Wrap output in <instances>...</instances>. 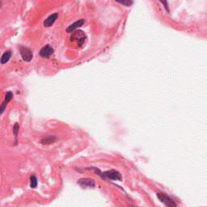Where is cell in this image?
I'll return each mask as SVG.
<instances>
[{
	"label": "cell",
	"mask_w": 207,
	"mask_h": 207,
	"mask_svg": "<svg viewBox=\"0 0 207 207\" xmlns=\"http://www.w3.org/2000/svg\"><path fill=\"white\" fill-rule=\"evenodd\" d=\"M53 53V49L49 45H45L44 47L41 48V50H40L39 52L40 56L42 57H45V58L49 57Z\"/></svg>",
	"instance_id": "cell-4"
},
{
	"label": "cell",
	"mask_w": 207,
	"mask_h": 207,
	"mask_svg": "<svg viewBox=\"0 0 207 207\" xmlns=\"http://www.w3.org/2000/svg\"><path fill=\"white\" fill-rule=\"evenodd\" d=\"M37 186V179L34 175H32L30 176V187L32 189H35Z\"/></svg>",
	"instance_id": "cell-11"
},
{
	"label": "cell",
	"mask_w": 207,
	"mask_h": 207,
	"mask_svg": "<svg viewBox=\"0 0 207 207\" xmlns=\"http://www.w3.org/2000/svg\"><path fill=\"white\" fill-rule=\"evenodd\" d=\"M19 49H20V53L23 60L27 62H31L33 57V52L31 51V49L25 47V46H20Z\"/></svg>",
	"instance_id": "cell-3"
},
{
	"label": "cell",
	"mask_w": 207,
	"mask_h": 207,
	"mask_svg": "<svg viewBox=\"0 0 207 207\" xmlns=\"http://www.w3.org/2000/svg\"><path fill=\"white\" fill-rule=\"evenodd\" d=\"M19 129H20V126H19V124L16 123L14 125V127H13V132H14L15 135H16V137H17V135H18Z\"/></svg>",
	"instance_id": "cell-13"
},
{
	"label": "cell",
	"mask_w": 207,
	"mask_h": 207,
	"mask_svg": "<svg viewBox=\"0 0 207 207\" xmlns=\"http://www.w3.org/2000/svg\"><path fill=\"white\" fill-rule=\"evenodd\" d=\"M162 3H163V4L165 5V8H166V10L168 11H169V9L168 8V5H167V3H168V2H162Z\"/></svg>",
	"instance_id": "cell-14"
},
{
	"label": "cell",
	"mask_w": 207,
	"mask_h": 207,
	"mask_svg": "<svg viewBox=\"0 0 207 207\" xmlns=\"http://www.w3.org/2000/svg\"><path fill=\"white\" fill-rule=\"evenodd\" d=\"M116 2H119L121 4L125 5L126 7H129L130 5L133 4V2L132 1H129V0H123V1H116Z\"/></svg>",
	"instance_id": "cell-12"
},
{
	"label": "cell",
	"mask_w": 207,
	"mask_h": 207,
	"mask_svg": "<svg viewBox=\"0 0 207 207\" xmlns=\"http://www.w3.org/2000/svg\"><path fill=\"white\" fill-rule=\"evenodd\" d=\"M11 57V52L10 50L5 52V53L2 54V57H1V64L3 65V64L7 63V62L10 60Z\"/></svg>",
	"instance_id": "cell-10"
},
{
	"label": "cell",
	"mask_w": 207,
	"mask_h": 207,
	"mask_svg": "<svg viewBox=\"0 0 207 207\" xmlns=\"http://www.w3.org/2000/svg\"><path fill=\"white\" fill-rule=\"evenodd\" d=\"M100 176L102 178H109L110 180H113V181H121V175L120 172H117V171L111 170V171H106L105 172H100Z\"/></svg>",
	"instance_id": "cell-1"
},
{
	"label": "cell",
	"mask_w": 207,
	"mask_h": 207,
	"mask_svg": "<svg viewBox=\"0 0 207 207\" xmlns=\"http://www.w3.org/2000/svg\"><path fill=\"white\" fill-rule=\"evenodd\" d=\"M84 24H85V20H84L83 19L79 20L78 21L73 23L72 25H70V26L68 27L67 29H66V32H67V33H72V32L74 31L76 29H78L79 27L83 26Z\"/></svg>",
	"instance_id": "cell-6"
},
{
	"label": "cell",
	"mask_w": 207,
	"mask_h": 207,
	"mask_svg": "<svg viewBox=\"0 0 207 207\" xmlns=\"http://www.w3.org/2000/svg\"><path fill=\"white\" fill-rule=\"evenodd\" d=\"M77 183H78L80 186L83 187V188H85V187L94 188V187L96 186L95 181H93V180H91V179H88V178L79 179Z\"/></svg>",
	"instance_id": "cell-5"
},
{
	"label": "cell",
	"mask_w": 207,
	"mask_h": 207,
	"mask_svg": "<svg viewBox=\"0 0 207 207\" xmlns=\"http://www.w3.org/2000/svg\"><path fill=\"white\" fill-rule=\"evenodd\" d=\"M13 97V94L11 92H7L6 96H5V100L3 101V103L1 105V108H0V114H2L3 112H4L5 109H6V106L7 105L10 101L12 99Z\"/></svg>",
	"instance_id": "cell-7"
},
{
	"label": "cell",
	"mask_w": 207,
	"mask_h": 207,
	"mask_svg": "<svg viewBox=\"0 0 207 207\" xmlns=\"http://www.w3.org/2000/svg\"><path fill=\"white\" fill-rule=\"evenodd\" d=\"M157 197L160 199V201L161 202L164 203V205H166V207H176V203L175 202L174 200L165 193H157Z\"/></svg>",
	"instance_id": "cell-2"
},
{
	"label": "cell",
	"mask_w": 207,
	"mask_h": 207,
	"mask_svg": "<svg viewBox=\"0 0 207 207\" xmlns=\"http://www.w3.org/2000/svg\"><path fill=\"white\" fill-rule=\"evenodd\" d=\"M56 140H57V138H56L55 136H46V137H43L41 139V142L44 145H49V144L53 143Z\"/></svg>",
	"instance_id": "cell-9"
},
{
	"label": "cell",
	"mask_w": 207,
	"mask_h": 207,
	"mask_svg": "<svg viewBox=\"0 0 207 207\" xmlns=\"http://www.w3.org/2000/svg\"><path fill=\"white\" fill-rule=\"evenodd\" d=\"M58 17V13H53V14L50 15L48 18H46L45 21H44V26L45 27H50L54 24L56 20Z\"/></svg>",
	"instance_id": "cell-8"
}]
</instances>
